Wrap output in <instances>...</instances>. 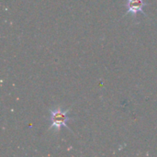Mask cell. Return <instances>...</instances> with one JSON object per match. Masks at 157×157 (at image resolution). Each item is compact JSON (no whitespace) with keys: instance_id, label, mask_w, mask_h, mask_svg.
<instances>
[{"instance_id":"cell-2","label":"cell","mask_w":157,"mask_h":157,"mask_svg":"<svg viewBox=\"0 0 157 157\" xmlns=\"http://www.w3.org/2000/svg\"><path fill=\"white\" fill-rule=\"evenodd\" d=\"M147 6V3L144 2V0H127L126 7L127 12L125 15L132 14L134 16V17H137L138 13H142L144 15H146L144 8Z\"/></svg>"},{"instance_id":"cell-1","label":"cell","mask_w":157,"mask_h":157,"mask_svg":"<svg viewBox=\"0 0 157 157\" xmlns=\"http://www.w3.org/2000/svg\"><path fill=\"white\" fill-rule=\"evenodd\" d=\"M69 111V109H63L61 107L50 109V130L59 132L62 128L69 129L67 122L73 118V116L70 115Z\"/></svg>"}]
</instances>
